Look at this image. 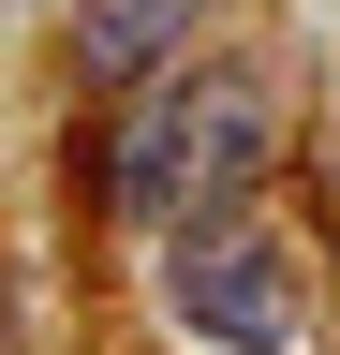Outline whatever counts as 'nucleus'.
I'll use <instances>...</instances> for the list:
<instances>
[{"label": "nucleus", "instance_id": "obj_1", "mask_svg": "<svg viewBox=\"0 0 340 355\" xmlns=\"http://www.w3.org/2000/svg\"><path fill=\"white\" fill-rule=\"evenodd\" d=\"M267 148H281L267 74H251V60H178V74L134 89V119H118V148H104V207L178 237V222H207V207H251Z\"/></svg>", "mask_w": 340, "mask_h": 355}, {"label": "nucleus", "instance_id": "obj_2", "mask_svg": "<svg viewBox=\"0 0 340 355\" xmlns=\"http://www.w3.org/2000/svg\"><path fill=\"white\" fill-rule=\"evenodd\" d=\"M163 311L207 340V355H296V252H281V222L267 207H207L163 237Z\"/></svg>", "mask_w": 340, "mask_h": 355}, {"label": "nucleus", "instance_id": "obj_3", "mask_svg": "<svg viewBox=\"0 0 340 355\" xmlns=\"http://www.w3.org/2000/svg\"><path fill=\"white\" fill-rule=\"evenodd\" d=\"M178 44H193V0H74V60H89V89L178 74Z\"/></svg>", "mask_w": 340, "mask_h": 355}]
</instances>
